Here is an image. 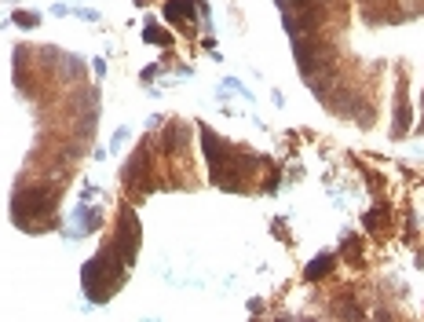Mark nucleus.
<instances>
[{
	"mask_svg": "<svg viewBox=\"0 0 424 322\" xmlns=\"http://www.w3.org/2000/svg\"><path fill=\"white\" fill-rule=\"evenodd\" d=\"M322 271H329V257H322L318 264H311V268H307V278H318Z\"/></svg>",
	"mask_w": 424,
	"mask_h": 322,
	"instance_id": "1",
	"label": "nucleus"
}]
</instances>
